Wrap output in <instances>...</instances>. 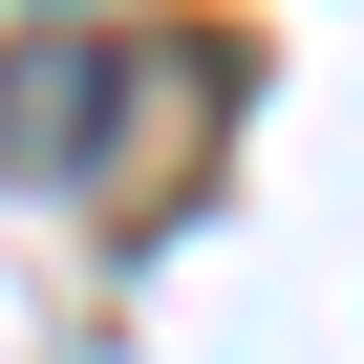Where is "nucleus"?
Masks as SVG:
<instances>
[{
	"label": "nucleus",
	"instance_id": "obj_1",
	"mask_svg": "<svg viewBox=\"0 0 364 364\" xmlns=\"http://www.w3.org/2000/svg\"><path fill=\"white\" fill-rule=\"evenodd\" d=\"M107 107H129V43H22L0 65V171H86Z\"/></svg>",
	"mask_w": 364,
	"mask_h": 364
}]
</instances>
